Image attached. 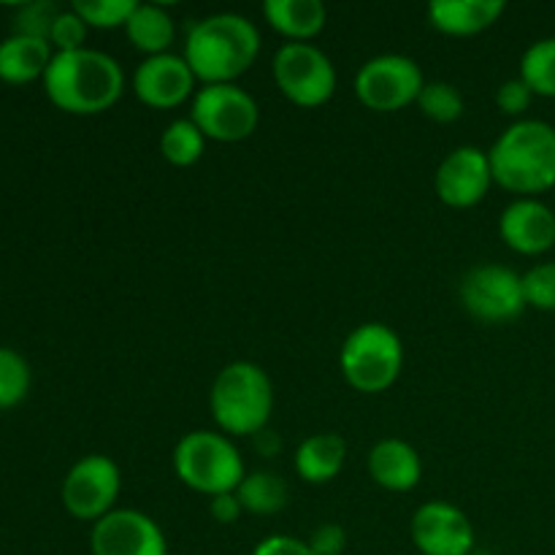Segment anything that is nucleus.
<instances>
[{
  "instance_id": "nucleus-16",
  "label": "nucleus",
  "mask_w": 555,
  "mask_h": 555,
  "mask_svg": "<svg viewBox=\"0 0 555 555\" xmlns=\"http://www.w3.org/2000/svg\"><path fill=\"white\" fill-rule=\"evenodd\" d=\"M504 244L518 255H545L555 247V211L540 198H515L499 217Z\"/></svg>"
},
{
  "instance_id": "nucleus-33",
  "label": "nucleus",
  "mask_w": 555,
  "mask_h": 555,
  "mask_svg": "<svg viewBox=\"0 0 555 555\" xmlns=\"http://www.w3.org/2000/svg\"><path fill=\"white\" fill-rule=\"evenodd\" d=\"M307 545L314 555H341L347 547V531L339 524H323L312 531Z\"/></svg>"
},
{
  "instance_id": "nucleus-22",
  "label": "nucleus",
  "mask_w": 555,
  "mask_h": 555,
  "mask_svg": "<svg viewBox=\"0 0 555 555\" xmlns=\"http://www.w3.org/2000/svg\"><path fill=\"white\" fill-rule=\"evenodd\" d=\"M125 33L139 52H144L146 57H155V54H166L171 49L177 27H173L171 14L163 5L139 3L128 25H125Z\"/></svg>"
},
{
  "instance_id": "nucleus-7",
  "label": "nucleus",
  "mask_w": 555,
  "mask_h": 555,
  "mask_svg": "<svg viewBox=\"0 0 555 555\" xmlns=\"http://www.w3.org/2000/svg\"><path fill=\"white\" fill-rule=\"evenodd\" d=\"M276 87L291 103L318 108L336 92V68L328 54L314 43H282L271 60Z\"/></svg>"
},
{
  "instance_id": "nucleus-21",
  "label": "nucleus",
  "mask_w": 555,
  "mask_h": 555,
  "mask_svg": "<svg viewBox=\"0 0 555 555\" xmlns=\"http://www.w3.org/2000/svg\"><path fill=\"white\" fill-rule=\"evenodd\" d=\"M54 52L52 43L33 36H9L0 41V79L9 85H27L47 74Z\"/></svg>"
},
{
  "instance_id": "nucleus-35",
  "label": "nucleus",
  "mask_w": 555,
  "mask_h": 555,
  "mask_svg": "<svg viewBox=\"0 0 555 555\" xmlns=\"http://www.w3.org/2000/svg\"><path fill=\"white\" fill-rule=\"evenodd\" d=\"M242 513H244V507H242V502H238L236 491L220 493V496L209 499V515L217 520V524H222V526L238 524Z\"/></svg>"
},
{
  "instance_id": "nucleus-34",
  "label": "nucleus",
  "mask_w": 555,
  "mask_h": 555,
  "mask_svg": "<svg viewBox=\"0 0 555 555\" xmlns=\"http://www.w3.org/2000/svg\"><path fill=\"white\" fill-rule=\"evenodd\" d=\"M253 555H314V553L309 551L307 542L298 540V537L271 534L255 545Z\"/></svg>"
},
{
  "instance_id": "nucleus-32",
  "label": "nucleus",
  "mask_w": 555,
  "mask_h": 555,
  "mask_svg": "<svg viewBox=\"0 0 555 555\" xmlns=\"http://www.w3.org/2000/svg\"><path fill=\"white\" fill-rule=\"evenodd\" d=\"M531 101H534V92H531V87L526 85L520 76L499 85L496 106L502 108L504 114H509V117H520V114L531 106Z\"/></svg>"
},
{
  "instance_id": "nucleus-10",
  "label": "nucleus",
  "mask_w": 555,
  "mask_h": 555,
  "mask_svg": "<svg viewBox=\"0 0 555 555\" xmlns=\"http://www.w3.org/2000/svg\"><path fill=\"white\" fill-rule=\"evenodd\" d=\"M461 304L480 323H513L529 307L524 293V274L499 263L475 266L461 280Z\"/></svg>"
},
{
  "instance_id": "nucleus-14",
  "label": "nucleus",
  "mask_w": 555,
  "mask_h": 555,
  "mask_svg": "<svg viewBox=\"0 0 555 555\" xmlns=\"http://www.w3.org/2000/svg\"><path fill=\"white\" fill-rule=\"evenodd\" d=\"M493 184L491 157L480 146H459L439 163L434 190L450 209H472L488 195Z\"/></svg>"
},
{
  "instance_id": "nucleus-12",
  "label": "nucleus",
  "mask_w": 555,
  "mask_h": 555,
  "mask_svg": "<svg viewBox=\"0 0 555 555\" xmlns=\"http://www.w3.org/2000/svg\"><path fill=\"white\" fill-rule=\"evenodd\" d=\"M92 555H168L160 526L141 509H112L92 524Z\"/></svg>"
},
{
  "instance_id": "nucleus-24",
  "label": "nucleus",
  "mask_w": 555,
  "mask_h": 555,
  "mask_svg": "<svg viewBox=\"0 0 555 555\" xmlns=\"http://www.w3.org/2000/svg\"><path fill=\"white\" fill-rule=\"evenodd\" d=\"M206 150V135L201 133L193 119H173L166 125L160 135V155L163 160L177 168H188L201 160Z\"/></svg>"
},
{
  "instance_id": "nucleus-15",
  "label": "nucleus",
  "mask_w": 555,
  "mask_h": 555,
  "mask_svg": "<svg viewBox=\"0 0 555 555\" xmlns=\"http://www.w3.org/2000/svg\"><path fill=\"white\" fill-rule=\"evenodd\" d=\"M195 76L182 54H155L146 57L133 74V92L144 106L166 112L193 98Z\"/></svg>"
},
{
  "instance_id": "nucleus-18",
  "label": "nucleus",
  "mask_w": 555,
  "mask_h": 555,
  "mask_svg": "<svg viewBox=\"0 0 555 555\" xmlns=\"http://www.w3.org/2000/svg\"><path fill=\"white\" fill-rule=\"evenodd\" d=\"M504 11V0H434L428 3V22L444 36L466 38L496 25Z\"/></svg>"
},
{
  "instance_id": "nucleus-13",
  "label": "nucleus",
  "mask_w": 555,
  "mask_h": 555,
  "mask_svg": "<svg viewBox=\"0 0 555 555\" xmlns=\"http://www.w3.org/2000/svg\"><path fill=\"white\" fill-rule=\"evenodd\" d=\"M410 534L421 555H472L475 526L469 515L450 502H426L415 509Z\"/></svg>"
},
{
  "instance_id": "nucleus-9",
  "label": "nucleus",
  "mask_w": 555,
  "mask_h": 555,
  "mask_svg": "<svg viewBox=\"0 0 555 555\" xmlns=\"http://www.w3.org/2000/svg\"><path fill=\"white\" fill-rule=\"evenodd\" d=\"M190 119L211 141L236 144L258 130L260 106L238 85H206L193 95Z\"/></svg>"
},
{
  "instance_id": "nucleus-28",
  "label": "nucleus",
  "mask_w": 555,
  "mask_h": 555,
  "mask_svg": "<svg viewBox=\"0 0 555 555\" xmlns=\"http://www.w3.org/2000/svg\"><path fill=\"white\" fill-rule=\"evenodd\" d=\"M30 390V366L20 352L0 347V410L16 406Z\"/></svg>"
},
{
  "instance_id": "nucleus-1",
  "label": "nucleus",
  "mask_w": 555,
  "mask_h": 555,
  "mask_svg": "<svg viewBox=\"0 0 555 555\" xmlns=\"http://www.w3.org/2000/svg\"><path fill=\"white\" fill-rule=\"evenodd\" d=\"M260 54V30L249 16L220 11L190 25L182 57L201 85H236Z\"/></svg>"
},
{
  "instance_id": "nucleus-20",
  "label": "nucleus",
  "mask_w": 555,
  "mask_h": 555,
  "mask_svg": "<svg viewBox=\"0 0 555 555\" xmlns=\"http://www.w3.org/2000/svg\"><path fill=\"white\" fill-rule=\"evenodd\" d=\"M263 16L287 43H309L328 22V11L320 0H266Z\"/></svg>"
},
{
  "instance_id": "nucleus-6",
  "label": "nucleus",
  "mask_w": 555,
  "mask_h": 555,
  "mask_svg": "<svg viewBox=\"0 0 555 555\" xmlns=\"http://www.w3.org/2000/svg\"><path fill=\"white\" fill-rule=\"evenodd\" d=\"M339 369L358 393H385L404 369V345L390 325L363 323L341 345Z\"/></svg>"
},
{
  "instance_id": "nucleus-36",
  "label": "nucleus",
  "mask_w": 555,
  "mask_h": 555,
  "mask_svg": "<svg viewBox=\"0 0 555 555\" xmlns=\"http://www.w3.org/2000/svg\"><path fill=\"white\" fill-rule=\"evenodd\" d=\"M255 444H258V450H263L266 455H271L274 450H280V442H276L274 434L271 431H260L258 437H255Z\"/></svg>"
},
{
  "instance_id": "nucleus-30",
  "label": "nucleus",
  "mask_w": 555,
  "mask_h": 555,
  "mask_svg": "<svg viewBox=\"0 0 555 555\" xmlns=\"http://www.w3.org/2000/svg\"><path fill=\"white\" fill-rule=\"evenodd\" d=\"M60 9L49 0H38V3L22 5L20 14H16L14 33L16 36H33L49 41V33H52L54 20H57Z\"/></svg>"
},
{
  "instance_id": "nucleus-29",
  "label": "nucleus",
  "mask_w": 555,
  "mask_h": 555,
  "mask_svg": "<svg viewBox=\"0 0 555 555\" xmlns=\"http://www.w3.org/2000/svg\"><path fill=\"white\" fill-rule=\"evenodd\" d=\"M526 304L540 312H555V260L531 266L524 274Z\"/></svg>"
},
{
  "instance_id": "nucleus-8",
  "label": "nucleus",
  "mask_w": 555,
  "mask_h": 555,
  "mask_svg": "<svg viewBox=\"0 0 555 555\" xmlns=\"http://www.w3.org/2000/svg\"><path fill=\"white\" fill-rule=\"evenodd\" d=\"M356 95L377 114H393L417 103L426 76L421 65L406 54H377L366 60L356 74Z\"/></svg>"
},
{
  "instance_id": "nucleus-23",
  "label": "nucleus",
  "mask_w": 555,
  "mask_h": 555,
  "mask_svg": "<svg viewBox=\"0 0 555 555\" xmlns=\"http://www.w3.org/2000/svg\"><path fill=\"white\" fill-rule=\"evenodd\" d=\"M236 496L242 502L244 513L249 515H276L291 502V488L276 472L258 469L247 472L242 486L236 488Z\"/></svg>"
},
{
  "instance_id": "nucleus-11",
  "label": "nucleus",
  "mask_w": 555,
  "mask_h": 555,
  "mask_svg": "<svg viewBox=\"0 0 555 555\" xmlns=\"http://www.w3.org/2000/svg\"><path fill=\"white\" fill-rule=\"evenodd\" d=\"M119 488H122V475H119V466L108 455H85L65 475L63 507L76 520L98 524V520L106 518L114 509Z\"/></svg>"
},
{
  "instance_id": "nucleus-25",
  "label": "nucleus",
  "mask_w": 555,
  "mask_h": 555,
  "mask_svg": "<svg viewBox=\"0 0 555 555\" xmlns=\"http://www.w3.org/2000/svg\"><path fill=\"white\" fill-rule=\"evenodd\" d=\"M520 79L534 95L555 98V36L531 43L520 57Z\"/></svg>"
},
{
  "instance_id": "nucleus-4",
  "label": "nucleus",
  "mask_w": 555,
  "mask_h": 555,
  "mask_svg": "<svg viewBox=\"0 0 555 555\" xmlns=\"http://www.w3.org/2000/svg\"><path fill=\"white\" fill-rule=\"evenodd\" d=\"M209 410L228 437H258L274 412V385L253 361H233L211 383Z\"/></svg>"
},
{
  "instance_id": "nucleus-2",
  "label": "nucleus",
  "mask_w": 555,
  "mask_h": 555,
  "mask_svg": "<svg viewBox=\"0 0 555 555\" xmlns=\"http://www.w3.org/2000/svg\"><path fill=\"white\" fill-rule=\"evenodd\" d=\"M43 90L60 112L79 117L103 114L122 98V65L101 49L54 52L43 74Z\"/></svg>"
},
{
  "instance_id": "nucleus-31",
  "label": "nucleus",
  "mask_w": 555,
  "mask_h": 555,
  "mask_svg": "<svg viewBox=\"0 0 555 555\" xmlns=\"http://www.w3.org/2000/svg\"><path fill=\"white\" fill-rule=\"evenodd\" d=\"M87 30L90 27L85 25L79 14L74 9L60 11L57 20H54L52 33H49V43H52L57 52H76V49H85Z\"/></svg>"
},
{
  "instance_id": "nucleus-26",
  "label": "nucleus",
  "mask_w": 555,
  "mask_h": 555,
  "mask_svg": "<svg viewBox=\"0 0 555 555\" xmlns=\"http://www.w3.org/2000/svg\"><path fill=\"white\" fill-rule=\"evenodd\" d=\"M417 106H421L423 117L434 119L439 125H448L461 119L466 103L459 87L450 85V81H426L421 98H417Z\"/></svg>"
},
{
  "instance_id": "nucleus-19",
  "label": "nucleus",
  "mask_w": 555,
  "mask_h": 555,
  "mask_svg": "<svg viewBox=\"0 0 555 555\" xmlns=\"http://www.w3.org/2000/svg\"><path fill=\"white\" fill-rule=\"evenodd\" d=\"M347 461V442L334 431L312 434L298 444L293 455V469L309 486H325L336 480L339 472L345 469Z\"/></svg>"
},
{
  "instance_id": "nucleus-3",
  "label": "nucleus",
  "mask_w": 555,
  "mask_h": 555,
  "mask_svg": "<svg viewBox=\"0 0 555 555\" xmlns=\"http://www.w3.org/2000/svg\"><path fill=\"white\" fill-rule=\"evenodd\" d=\"M493 182L520 198H534L555 188V128L545 119H518L493 146Z\"/></svg>"
},
{
  "instance_id": "nucleus-17",
  "label": "nucleus",
  "mask_w": 555,
  "mask_h": 555,
  "mask_svg": "<svg viewBox=\"0 0 555 555\" xmlns=\"http://www.w3.org/2000/svg\"><path fill=\"white\" fill-rule=\"evenodd\" d=\"M369 475L385 491L406 493L421 482L423 461L404 439H379L369 453Z\"/></svg>"
},
{
  "instance_id": "nucleus-5",
  "label": "nucleus",
  "mask_w": 555,
  "mask_h": 555,
  "mask_svg": "<svg viewBox=\"0 0 555 555\" xmlns=\"http://www.w3.org/2000/svg\"><path fill=\"white\" fill-rule=\"evenodd\" d=\"M173 472L195 493L220 496L233 493L247 477L242 453L228 434L190 431L173 448Z\"/></svg>"
},
{
  "instance_id": "nucleus-27",
  "label": "nucleus",
  "mask_w": 555,
  "mask_h": 555,
  "mask_svg": "<svg viewBox=\"0 0 555 555\" xmlns=\"http://www.w3.org/2000/svg\"><path fill=\"white\" fill-rule=\"evenodd\" d=\"M135 0H74L70 9L85 20L87 27L98 30H114L125 27L135 11Z\"/></svg>"
}]
</instances>
